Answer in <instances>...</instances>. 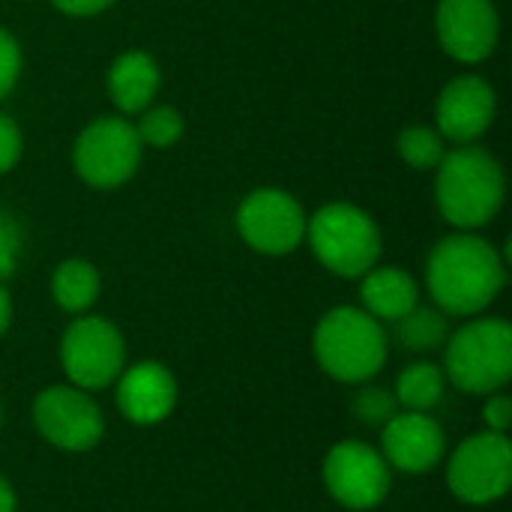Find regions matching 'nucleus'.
I'll return each instance as SVG.
<instances>
[{
    "label": "nucleus",
    "mask_w": 512,
    "mask_h": 512,
    "mask_svg": "<svg viewBox=\"0 0 512 512\" xmlns=\"http://www.w3.org/2000/svg\"><path fill=\"white\" fill-rule=\"evenodd\" d=\"M21 147V129L9 114H0V174L15 168V162L21 159Z\"/></svg>",
    "instance_id": "nucleus-27"
},
{
    "label": "nucleus",
    "mask_w": 512,
    "mask_h": 512,
    "mask_svg": "<svg viewBox=\"0 0 512 512\" xmlns=\"http://www.w3.org/2000/svg\"><path fill=\"white\" fill-rule=\"evenodd\" d=\"M60 366L72 387L87 393L111 387L126 369L123 333L99 315H78L60 339Z\"/></svg>",
    "instance_id": "nucleus-6"
},
{
    "label": "nucleus",
    "mask_w": 512,
    "mask_h": 512,
    "mask_svg": "<svg viewBox=\"0 0 512 512\" xmlns=\"http://www.w3.org/2000/svg\"><path fill=\"white\" fill-rule=\"evenodd\" d=\"M504 171L492 153L474 144H462L453 153H444L438 162L435 201L441 216L462 228L474 231L492 222L504 204Z\"/></svg>",
    "instance_id": "nucleus-3"
},
{
    "label": "nucleus",
    "mask_w": 512,
    "mask_h": 512,
    "mask_svg": "<svg viewBox=\"0 0 512 512\" xmlns=\"http://www.w3.org/2000/svg\"><path fill=\"white\" fill-rule=\"evenodd\" d=\"M240 237L261 255H288L306 240V213L285 189H255L237 210Z\"/></svg>",
    "instance_id": "nucleus-11"
},
{
    "label": "nucleus",
    "mask_w": 512,
    "mask_h": 512,
    "mask_svg": "<svg viewBox=\"0 0 512 512\" xmlns=\"http://www.w3.org/2000/svg\"><path fill=\"white\" fill-rule=\"evenodd\" d=\"M141 153H144V144L129 120L96 117L75 138L72 165L84 183L96 189H114L138 171Z\"/></svg>",
    "instance_id": "nucleus-8"
},
{
    "label": "nucleus",
    "mask_w": 512,
    "mask_h": 512,
    "mask_svg": "<svg viewBox=\"0 0 512 512\" xmlns=\"http://www.w3.org/2000/svg\"><path fill=\"white\" fill-rule=\"evenodd\" d=\"M483 423L489 432H498V435H507L512 426V399L498 390L492 396H486V405H483Z\"/></svg>",
    "instance_id": "nucleus-26"
},
{
    "label": "nucleus",
    "mask_w": 512,
    "mask_h": 512,
    "mask_svg": "<svg viewBox=\"0 0 512 512\" xmlns=\"http://www.w3.org/2000/svg\"><path fill=\"white\" fill-rule=\"evenodd\" d=\"M444 378L462 393L492 396L512 378V327L504 318H474L444 342Z\"/></svg>",
    "instance_id": "nucleus-4"
},
{
    "label": "nucleus",
    "mask_w": 512,
    "mask_h": 512,
    "mask_svg": "<svg viewBox=\"0 0 512 512\" xmlns=\"http://www.w3.org/2000/svg\"><path fill=\"white\" fill-rule=\"evenodd\" d=\"M51 3L66 15H96V12L108 9L114 0H51Z\"/></svg>",
    "instance_id": "nucleus-28"
},
{
    "label": "nucleus",
    "mask_w": 512,
    "mask_h": 512,
    "mask_svg": "<svg viewBox=\"0 0 512 512\" xmlns=\"http://www.w3.org/2000/svg\"><path fill=\"white\" fill-rule=\"evenodd\" d=\"M18 255H21V228L6 210H0V282L15 273Z\"/></svg>",
    "instance_id": "nucleus-24"
},
{
    "label": "nucleus",
    "mask_w": 512,
    "mask_h": 512,
    "mask_svg": "<svg viewBox=\"0 0 512 512\" xmlns=\"http://www.w3.org/2000/svg\"><path fill=\"white\" fill-rule=\"evenodd\" d=\"M435 30L453 60L480 63L498 45L501 18L492 0H438Z\"/></svg>",
    "instance_id": "nucleus-12"
},
{
    "label": "nucleus",
    "mask_w": 512,
    "mask_h": 512,
    "mask_svg": "<svg viewBox=\"0 0 512 512\" xmlns=\"http://www.w3.org/2000/svg\"><path fill=\"white\" fill-rule=\"evenodd\" d=\"M447 453V435L429 411H399L381 429V456L390 471L429 474Z\"/></svg>",
    "instance_id": "nucleus-13"
},
{
    "label": "nucleus",
    "mask_w": 512,
    "mask_h": 512,
    "mask_svg": "<svg viewBox=\"0 0 512 512\" xmlns=\"http://www.w3.org/2000/svg\"><path fill=\"white\" fill-rule=\"evenodd\" d=\"M399 411H402V408H399L393 390H387V387L363 384V387L354 393V399H351V414H354V420L363 423V426H369V429H378V432H381L384 423L393 420Z\"/></svg>",
    "instance_id": "nucleus-22"
},
{
    "label": "nucleus",
    "mask_w": 512,
    "mask_h": 512,
    "mask_svg": "<svg viewBox=\"0 0 512 512\" xmlns=\"http://www.w3.org/2000/svg\"><path fill=\"white\" fill-rule=\"evenodd\" d=\"M312 354L321 372L339 384H369L387 363V333L360 306L330 309L312 333Z\"/></svg>",
    "instance_id": "nucleus-2"
},
{
    "label": "nucleus",
    "mask_w": 512,
    "mask_h": 512,
    "mask_svg": "<svg viewBox=\"0 0 512 512\" xmlns=\"http://www.w3.org/2000/svg\"><path fill=\"white\" fill-rule=\"evenodd\" d=\"M18 75H21V48L12 33L0 30V99L9 96Z\"/></svg>",
    "instance_id": "nucleus-25"
},
{
    "label": "nucleus",
    "mask_w": 512,
    "mask_h": 512,
    "mask_svg": "<svg viewBox=\"0 0 512 512\" xmlns=\"http://www.w3.org/2000/svg\"><path fill=\"white\" fill-rule=\"evenodd\" d=\"M135 132H138L141 144L165 150V147H171V144L180 141V135H183V117H180V111H174L168 105L144 108L141 111V123L135 126Z\"/></svg>",
    "instance_id": "nucleus-23"
},
{
    "label": "nucleus",
    "mask_w": 512,
    "mask_h": 512,
    "mask_svg": "<svg viewBox=\"0 0 512 512\" xmlns=\"http://www.w3.org/2000/svg\"><path fill=\"white\" fill-rule=\"evenodd\" d=\"M444 384V369L429 360H420L402 369L393 396L402 411H432L444 396Z\"/></svg>",
    "instance_id": "nucleus-19"
},
{
    "label": "nucleus",
    "mask_w": 512,
    "mask_h": 512,
    "mask_svg": "<svg viewBox=\"0 0 512 512\" xmlns=\"http://www.w3.org/2000/svg\"><path fill=\"white\" fill-rule=\"evenodd\" d=\"M99 288H102L99 270L81 258L63 261L51 276V297L69 315H84L99 300Z\"/></svg>",
    "instance_id": "nucleus-18"
},
{
    "label": "nucleus",
    "mask_w": 512,
    "mask_h": 512,
    "mask_svg": "<svg viewBox=\"0 0 512 512\" xmlns=\"http://www.w3.org/2000/svg\"><path fill=\"white\" fill-rule=\"evenodd\" d=\"M9 324H12V297L3 288V282H0V336L9 330Z\"/></svg>",
    "instance_id": "nucleus-29"
},
{
    "label": "nucleus",
    "mask_w": 512,
    "mask_h": 512,
    "mask_svg": "<svg viewBox=\"0 0 512 512\" xmlns=\"http://www.w3.org/2000/svg\"><path fill=\"white\" fill-rule=\"evenodd\" d=\"M0 423H3V402H0Z\"/></svg>",
    "instance_id": "nucleus-31"
},
{
    "label": "nucleus",
    "mask_w": 512,
    "mask_h": 512,
    "mask_svg": "<svg viewBox=\"0 0 512 512\" xmlns=\"http://www.w3.org/2000/svg\"><path fill=\"white\" fill-rule=\"evenodd\" d=\"M117 384V408L132 426H159L177 408V378L168 366L156 360L132 363L120 372Z\"/></svg>",
    "instance_id": "nucleus-14"
},
{
    "label": "nucleus",
    "mask_w": 512,
    "mask_h": 512,
    "mask_svg": "<svg viewBox=\"0 0 512 512\" xmlns=\"http://www.w3.org/2000/svg\"><path fill=\"white\" fill-rule=\"evenodd\" d=\"M15 489L6 477H0V512H15Z\"/></svg>",
    "instance_id": "nucleus-30"
},
{
    "label": "nucleus",
    "mask_w": 512,
    "mask_h": 512,
    "mask_svg": "<svg viewBox=\"0 0 512 512\" xmlns=\"http://www.w3.org/2000/svg\"><path fill=\"white\" fill-rule=\"evenodd\" d=\"M159 90V66L144 51H123L108 72V93L123 114H141L150 108Z\"/></svg>",
    "instance_id": "nucleus-17"
},
{
    "label": "nucleus",
    "mask_w": 512,
    "mask_h": 512,
    "mask_svg": "<svg viewBox=\"0 0 512 512\" xmlns=\"http://www.w3.org/2000/svg\"><path fill=\"white\" fill-rule=\"evenodd\" d=\"M438 132L441 138H450L456 144L477 141L495 120V90L480 75H462L450 81L435 108Z\"/></svg>",
    "instance_id": "nucleus-15"
},
{
    "label": "nucleus",
    "mask_w": 512,
    "mask_h": 512,
    "mask_svg": "<svg viewBox=\"0 0 512 512\" xmlns=\"http://www.w3.org/2000/svg\"><path fill=\"white\" fill-rule=\"evenodd\" d=\"M360 279V309L378 321H399L420 303L417 279L402 267H372Z\"/></svg>",
    "instance_id": "nucleus-16"
},
{
    "label": "nucleus",
    "mask_w": 512,
    "mask_h": 512,
    "mask_svg": "<svg viewBox=\"0 0 512 512\" xmlns=\"http://www.w3.org/2000/svg\"><path fill=\"white\" fill-rule=\"evenodd\" d=\"M306 240L315 258L336 276L360 279L381 258V231L375 219L354 204H327L306 219Z\"/></svg>",
    "instance_id": "nucleus-5"
},
{
    "label": "nucleus",
    "mask_w": 512,
    "mask_h": 512,
    "mask_svg": "<svg viewBox=\"0 0 512 512\" xmlns=\"http://www.w3.org/2000/svg\"><path fill=\"white\" fill-rule=\"evenodd\" d=\"M399 324V342L408 351H435L447 342L450 327H447V315L441 309L432 306H414L405 318L396 321Z\"/></svg>",
    "instance_id": "nucleus-20"
},
{
    "label": "nucleus",
    "mask_w": 512,
    "mask_h": 512,
    "mask_svg": "<svg viewBox=\"0 0 512 512\" xmlns=\"http://www.w3.org/2000/svg\"><path fill=\"white\" fill-rule=\"evenodd\" d=\"M444 153H447L444 150V138L432 126H408L399 135V156L411 168H420V171L438 168V162L444 159Z\"/></svg>",
    "instance_id": "nucleus-21"
},
{
    "label": "nucleus",
    "mask_w": 512,
    "mask_h": 512,
    "mask_svg": "<svg viewBox=\"0 0 512 512\" xmlns=\"http://www.w3.org/2000/svg\"><path fill=\"white\" fill-rule=\"evenodd\" d=\"M426 285L444 315H480L507 285L504 255L483 237L462 231L444 237L426 261Z\"/></svg>",
    "instance_id": "nucleus-1"
},
{
    "label": "nucleus",
    "mask_w": 512,
    "mask_h": 512,
    "mask_svg": "<svg viewBox=\"0 0 512 512\" xmlns=\"http://www.w3.org/2000/svg\"><path fill=\"white\" fill-rule=\"evenodd\" d=\"M330 498L345 510L366 512L381 507L390 495L393 471L381 450L366 441H339L327 450L321 468Z\"/></svg>",
    "instance_id": "nucleus-9"
},
{
    "label": "nucleus",
    "mask_w": 512,
    "mask_h": 512,
    "mask_svg": "<svg viewBox=\"0 0 512 512\" xmlns=\"http://www.w3.org/2000/svg\"><path fill=\"white\" fill-rule=\"evenodd\" d=\"M36 432L63 453H87L105 435V417L96 399L72 384H51L33 399Z\"/></svg>",
    "instance_id": "nucleus-10"
},
{
    "label": "nucleus",
    "mask_w": 512,
    "mask_h": 512,
    "mask_svg": "<svg viewBox=\"0 0 512 512\" xmlns=\"http://www.w3.org/2000/svg\"><path fill=\"white\" fill-rule=\"evenodd\" d=\"M447 486L456 501L471 507L501 501L512 486L510 438L489 429L465 438L447 462Z\"/></svg>",
    "instance_id": "nucleus-7"
}]
</instances>
